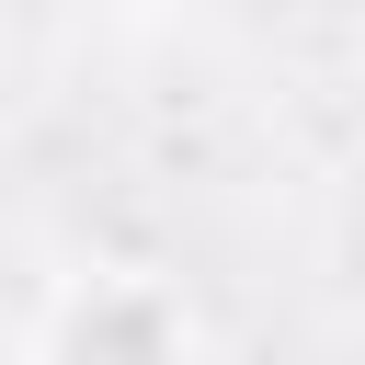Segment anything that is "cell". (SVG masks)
Here are the masks:
<instances>
[{
	"label": "cell",
	"instance_id": "obj_1",
	"mask_svg": "<svg viewBox=\"0 0 365 365\" xmlns=\"http://www.w3.org/2000/svg\"><path fill=\"white\" fill-rule=\"evenodd\" d=\"M23 365H205V319L148 262H91L46 297Z\"/></svg>",
	"mask_w": 365,
	"mask_h": 365
},
{
	"label": "cell",
	"instance_id": "obj_2",
	"mask_svg": "<svg viewBox=\"0 0 365 365\" xmlns=\"http://www.w3.org/2000/svg\"><path fill=\"white\" fill-rule=\"evenodd\" d=\"M103 11H160V0H103Z\"/></svg>",
	"mask_w": 365,
	"mask_h": 365
}]
</instances>
